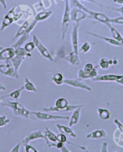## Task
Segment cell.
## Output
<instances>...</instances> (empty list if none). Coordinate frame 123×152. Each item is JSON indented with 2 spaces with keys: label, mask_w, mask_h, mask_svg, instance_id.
<instances>
[{
  "label": "cell",
  "mask_w": 123,
  "mask_h": 152,
  "mask_svg": "<svg viewBox=\"0 0 123 152\" xmlns=\"http://www.w3.org/2000/svg\"><path fill=\"white\" fill-rule=\"evenodd\" d=\"M33 42H34L36 48H37L38 51L42 56H43L44 58L50 61H54V58L52 56L50 51H49L47 48L43 45V44L35 34L33 36Z\"/></svg>",
  "instance_id": "52a82bcc"
},
{
  "label": "cell",
  "mask_w": 123,
  "mask_h": 152,
  "mask_svg": "<svg viewBox=\"0 0 123 152\" xmlns=\"http://www.w3.org/2000/svg\"><path fill=\"white\" fill-rule=\"evenodd\" d=\"M63 84L71 86L73 88H77L86 90L87 91H91L92 90V88L88 86L87 84L85 83L80 80L75 79H64Z\"/></svg>",
  "instance_id": "9c48e42d"
},
{
  "label": "cell",
  "mask_w": 123,
  "mask_h": 152,
  "mask_svg": "<svg viewBox=\"0 0 123 152\" xmlns=\"http://www.w3.org/2000/svg\"><path fill=\"white\" fill-rule=\"evenodd\" d=\"M6 90V88L1 83H0V90Z\"/></svg>",
  "instance_id": "ee69618b"
},
{
  "label": "cell",
  "mask_w": 123,
  "mask_h": 152,
  "mask_svg": "<svg viewBox=\"0 0 123 152\" xmlns=\"http://www.w3.org/2000/svg\"><path fill=\"white\" fill-rule=\"evenodd\" d=\"M32 115L33 116L34 120H40L42 121H50V120H67L69 119V117L66 115H53L46 113L42 112H33Z\"/></svg>",
  "instance_id": "5b68a950"
},
{
  "label": "cell",
  "mask_w": 123,
  "mask_h": 152,
  "mask_svg": "<svg viewBox=\"0 0 123 152\" xmlns=\"http://www.w3.org/2000/svg\"><path fill=\"white\" fill-rule=\"evenodd\" d=\"M53 11L52 10H43L39 12L34 17L35 20H36L38 22L42 20H45V19L50 18L52 14Z\"/></svg>",
  "instance_id": "7402d4cb"
},
{
  "label": "cell",
  "mask_w": 123,
  "mask_h": 152,
  "mask_svg": "<svg viewBox=\"0 0 123 152\" xmlns=\"http://www.w3.org/2000/svg\"><path fill=\"white\" fill-rule=\"evenodd\" d=\"M123 78V75H97L96 77L92 79L94 81H116V80Z\"/></svg>",
  "instance_id": "9a60e30c"
},
{
  "label": "cell",
  "mask_w": 123,
  "mask_h": 152,
  "mask_svg": "<svg viewBox=\"0 0 123 152\" xmlns=\"http://www.w3.org/2000/svg\"><path fill=\"white\" fill-rule=\"evenodd\" d=\"M24 87V90H26L30 92H36L37 88L35 84L30 81L28 78H26L25 83L23 85Z\"/></svg>",
  "instance_id": "83f0119b"
},
{
  "label": "cell",
  "mask_w": 123,
  "mask_h": 152,
  "mask_svg": "<svg viewBox=\"0 0 123 152\" xmlns=\"http://www.w3.org/2000/svg\"><path fill=\"white\" fill-rule=\"evenodd\" d=\"M91 48V44L88 42H85L82 44L81 47L79 48V50L82 53L86 54L90 50Z\"/></svg>",
  "instance_id": "1f68e13d"
},
{
  "label": "cell",
  "mask_w": 123,
  "mask_h": 152,
  "mask_svg": "<svg viewBox=\"0 0 123 152\" xmlns=\"http://www.w3.org/2000/svg\"><path fill=\"white\" fill-rule=\"evenodd\" d=\"M57 136L58 141H60V142H63V143H66V142L68 143V142L69 141L68 140L67 137H66V135L64 134L60 133V134H57Z\"/></svg>",
  "instance_id": "e575fe53"
},
{
  "label": "cell",
  "mask_w": 123,
  "mask_h": 152,
  "mask_svg": "<svg viewBox=\"0 0 123 152\" xmlns=\"http://www.w3.org/2000/svg\"><path fill=\"white\" fill-rule=\"evenodd\" d=\"M97 113L100 118L103 120H107L110 117V113L107 109L98 108L97 109Z\"/></svg>",
  "instance_id": "484cf974"
},
{
  "label": "cell",
  "mask_w": 123,
  "mask_h": 152,
  "mask_svg": "<svg viewBox=\"0 0 123 152\" xmlns=\"http://www.w3.org/2000/svg\"><path fill=\"white\" fill-rule=\"evenodd\" d=\"M24 90V86H22L19 89H17L13 91H12V93L7 94V95H5L3 97H12L13 99H19L20 95H21V92Z\"/></svg>",
  "instance_id": "f546056e"
},
{
  "label": "cell",
  "mask_w": 123,
  "mask_h": 152,
  "mask_svg": "<svg viewBox=\"0 0 123 152\" xmlns=\"http://www.w3.org/2000/svg\"><path fill=\"white\" fill-rule=\"evenodd\" d=\"M3 49H4V48H3V47H2V46H0V51H1V50Z\"/></svg>",
  "instance_id": "f6af8a7d"
},
{
  "label": "cell",
  "mask_w": 123,
  "mask_h": 152,
  "mask_svg": "<svg viewBox=\"0 0 123 152\" xmlns=\"http://www.w3.org/2000/svg\"><path fill=\"white\" fill-rule=\"evenodd\" d=\"M108 9H111L112 10L117 12L118 13H119L121 16H123V6L121 7H118V8H113V7H108Z\"/></svg>",
  "instance_id": "74e56055"
},
{
  "label": "cell",
  "mask_w": 123,
  "mask_h": 152,
  "mask_svg": "<svg viewBox=\"0 0 123 152\" xmlns=\"http://www.w3.org/2000/svg\"><path fill=\"white\" fill-rule=\"evenodd\" d=\"M4 106L9 108L12 113L18 117L29 118L32 117V111L27 110L22 104L16 101H9L3 104Z\"/></svg>",
  "instance_id": "3957f363"
},
{
  "label": "cell",
  "mask_w": 123,
  "mask_h": 152,
  "mask_svg": "<svg viewBox=\"0 0 123 152\" xmlns=\"http://www.w3.org/2000/svg\"><path fill=\"white\" fill-rule=\"evenodd\" d=\"M64 59L72 66H77L80 63L79 56L76 55L74 52H72L68 55H66L64 57Z\"/></svg>",
  "instance_id": "44dd1931"
},
{
  "label": "cell",
  "mask_w": 123,
  "mask_h": 152,
  "mask_svg": "<svg viewBox=\"0 0 123 152\" xmlns=\"http://www.w3.org/2000/svg\"><path fill=\"white\" fill-rule=\"evenodd\" d=\"M45 141L46 144L48 142H58V138L57 135H56L53 132H52L48 128H45V131L44 132Z\"/></svg>",
  "instance_id": "ffe728a7"
},
{
  "label": "cell",
  "mask_w": 123,
  "mask_h": 152,
  "mask_svg": "<svg viewBox=\"0 0 123 152\" xmlns=\"http://www.w3.org/2000/svg\"><path fill=\"white\" fill-rule=\"evenodd\" d=\"M35 45L34 43L33 42H30L29 43H27V44H26V45L24 46V49H26V50L28 53H30L31 51H32L33 50H34V49L35 48Z\"/></svg>",
  "instance_id": "d6a6232c"
},
{
  "label": "cell",
  "mask_w": 123,
  "mask_h": 152,
  "mask_svg": "<svg viewBox=\"0 0 123 152\" xmlns=\"http://www.w3.org/2000/svg\"><path fill=\"white\" fill-rule=\"evenodd\" d=\"M88 34H89L91 36H92L95 37L100 39L106 41L108 43L111 45H113V46H123V45L121 44V43L118 42L117 40H116L115 39H113V38H110V37H105L103 36H100V34H98L96 33H93V32H90V31H87L86 32Z\"/></svg>",
  "instance_id": "2e32d148"
},
{
  "label": "cell",
  "mask_w": 123,
  "mask_h": 152,
  "mask_svg": "<svg viewBox=\"0 0 123 152\" xmlns=\"http://www.w3.org/2000/svg\"><path fill=\"white\" fill-rule=\"evenodd\" d=\"M15 56V49L13 47L3 49L0 51V61L11 60Z\"/></svg>",
  "instance_id": "5bb4252c"
},
{
  "label": "cell",
  "mask_w": 123,
  "mask_h": 152,
  "mask_svg": "<svg viewBox=\"0 0 123 152\" xmlns=\"http://www.w3.org/2000/svg\"><path fill=\"white\" fill-rule=\"evenodd\" d=\"M71 20L75 22H80V21L85 19L88 17L87 14L77 7H74L71 10Z\"/></svg>",
  "instance_id": "8fae6325"
},
{
  "label": "cell",
  "mask_w": 123,
  "mask_h": 152,
  "mask_svg": "<svg viewBox=\"0 0 123 152\" xmlns=\"http://www.w3.org/2000/svg\"><path fill=\"white\" fill-rule=\"evenodd\" d=\"M108 142H103L101 145V151L102 152H107L108 151Z\"/></svg>",
  "instance_id": "f35d334b"
},
{
  "label": "cell",
  "mask_w": 123,
  "mask_h": 152,
  "mask_svg": "<svg viewBox=\"0 0 123 152\" xmlns=\"http://www.w3.org/2000/svg\"><path fill=\"white\" fill-rule=\"evenodd\" d=\"M24 147H25V151L26 152H38V150L34 147L29 144H26Z\"/></svg>",
  "instance_id": "8d00e7d4"
},
{
  "label": "cell",
  "mask_w": 123,
  "mask_h": 152,
  "mask_svg": "<svg viewBox=\"0 0 123 152\" xmlns=\"http://www.w3.org/2000/svg\"><path fill=\"white\" fill-rule=\"evenodd\" d=\"M99 66L103 70H107L110 66L109 60L107 58H102L99 61Z\"/></svg>",
  "instance_id": "4dcf8cb0"
},
{
  "label": "cell",
  "mask_w": 123,
  "mask_h": 152,
  "mask_svg": "<svg viewBox=\"0 0 123 152\" xmlns=\"http://www.w3.org/2000/svg\"><path fill=\"white\" fill-rule=\"evenodd\" d=\"M82 1H89V2H91V3H92L95 4H96V5H97V6H100V7L108 8V6H105L103 5L102 4H101V3H100L96 2V1H95V0H82Z\"/></svg>",
  "instance_id": "ab89813d"
},
{
  "label": "cell",
  "mask_w": 123,
  "mask_h": 152,
  "mask_svg": "<svg viewBox=\"0 0 123 152\" xmlns=\"http://www.w3.org/2000/svg\"><path fill=\"white\" fill-rule=\"evenodd\" d=\"M107 132L104 129L94 130L86 135L88 139H99L107 137Z\"/></svg>",
  "instance_id": "d6986e66"
},
{
  "label": "cell",
  "mask_w": 123,
  "mask_h": 152,
  "mask_svg": "<svg viewBox=\"0 0 123 152\" xmlns=\"http://www.w3.org/2000/svg\"><path fill=\"white\" fill-rule=\"evenodd\" d=\"M25 57H21V56H15L13 58H12L10 61H12L13 66L14 67L15 70L17 74H18V70L19 69V67L22 64V63L23 61L25 60Z\"/></svg>",
  "instance_id": "cb8c5ba5"
},
{
  "label": "cell",
  "mask_w": 123,
  "mask_h": 152,
  "mask_svg": "<svg viewBox=\"0 0 123 152\" xmlns=\"http://www.w3.org/2000/svg\"><path fill=\"white\" fill-rule=\"evenodd\" d=\"M21 147V143H18L11 150L12 152H19Z\"/></svg>",
  "instance_id": "60d3db41"
},
{
  "label": "cell",
  "mask_w": 123,
  "mask_h": 152,
  "mask_svg": "<svg viewBox=\"0 0 123 152\" xmlns=\"http://www.w3.org/2000/svg\"><path fill=\"white\" fill-rule=\"evenodd\" d=\"M42 1V0H39V1Z\"/></svg>",
  "instance_id": "bcb514c9"
},
{
  "label": "cell",
  "mask_w": 123,
  "mask_h": 152,
  "mask_svg": "<svg viewBox=\"0 0 123 152\" xmlns=\"http://www.w3.org/2000/svg\"><path fill=\"white\" fill-rule=\"evenodd\" d=\"M80 22H75L73 25L71 33V43L72 46V52L79 56V28Z\"/></svg>",
  "instance_id": "ba28073f"
},
{
  "label": "cell",
  "mask_w": 123,
  "mask_h": 152,
  "mask_svg": "<svg viewBox=\"0 0 123 152\" xmlns=\"http://www.w3.org/2000/svg\"><path fill=\"white\" fill-rule=\"evenodd\" d=\"M15 56H21V57H31L32 55L30 53L27 52L26 49H24V48L19 47L17 49H15Z\"/></svg>",
  "instance_id": "f1b7e54d"
},
{
  "label": "cell",
  "mask_w": 123,
  "mask_h": 152,
  "mask_svg": "<svg viewBox=\"0 0 123 152\" xmlns=\"http://www.w3.org/2000/svg\"><path fill=\"white\" fill-rule=\"evenodd\" d=\"M70 12L71 9L69 0H65L64 12L62 19V20L61 25V38L62 40H64L66 37V34L68 32V30L69 26V23L71 20Z\"/></svg>",
  "instance_id": "277c9868"
},
{
  "label": "cell",
  "mask_w": 123,
  "mask_h": 152,
  "mask_svg": "<svg viewBox=\"0 0 123 152\" xmlns=\"http://www.w3.org/2000/svg\"><path fill=\"white\" fill-rule=\"evenodd\" d=\"M70 1L71 6H75L76 7L79 8L84 11L87 14L88 18L91 19H94L102 23H104L108 28H109L112 25L110 23V19L106 15L100 12H97L89 10V9L84 6L79 0H70Z\"/></svg>",
  "instance_id": "6da1fadb"
},
{
  "label": "cell",
  "mask_w": 123,
  "mask_h": 152,
  "mask_svg": "<svg viewBox=\"0 0 123 152\" xmlns=\"http://www.w3.org/2000/svg\"><path fill=\"white\" fill-rule=\"evenodd\" d=\"M64 77L63 74H62L60 72H57L53 74L52 77V81L56 84V85L60 86L62 84H63V81H64Z\"/></svg>",
  "instance_id": "4316f807"
},
{
  "label": "cell",
  "mask_w": 123,
  "mask_h": 152,
  "mask_svg": "<svg viewBox=\"0 0 123 152\" xmlns=\"http://www.w3.org/2000/svg\"><path fill=\"white\" fill-rule=\"evenodd\" d=\"M109 28L110 30V33H111V35H112L113 39H115L118 42H119L123 45V37L121 36V34H120V33L118 31V30L116 28L112 27V25Z\"/></svg>",
  "instance_id": "d4e9b609"
},
{
  "label": "cell",
  "mask_w": 123,
  "mask_h": 152,
  "mask_svg": "<svg viewBox=\"0 0 123 152\" xmlns=\"http://www.w3.org/2000/svg\"><path fill=\"white\" fill-rule=\"evenodd\" d=\"M41 138L45 139L44 134H43L41 131H36L32 132L31 133L28 134L25 138H23L21 141V143L24 146L26 144H29V143L32 141Z\"/></svg>",
  "instance_id": "7c38bea8"
},
{
  "label": "cell",
  "mask_w": 123,
  "mask_h": 152,
  "mask_svg": "<svg viewBox=\"0 0 123 152\" xmlns=\"http://www.w3.org/2000/svg\"><path fill=\"white\" fill-rule=\"evenodd\" d=\"M34 20V17L31 16L25 22H24L19 28V29L17 31L16 33L15 34V36L13 37L12 40H15L17 39H18L21 36H22L24 33L26 31V30L28 29V28L30 27V25L32 23V22Z\"/></svg>",
  "instance_id": "4fadbf2b"
},
{
  "label": "cell",
  "mask_w": 123,
  "mask_h": 152,
  "mask_svg": "<svg viewBox=\"0 0 123 152\" xmlns=\"http://www.w3.org/2000/svg\"><path fill=\"white\" fill-rule=\"evenodd\" d=\"M30 34V33H28L26 32L24 33L22 36H21L19 37L18 40L12 46V47H13L15 49H17L18 48L21 47L22 45L25 43L27 42V40L29 39Z\"/></svg>",
  "instance_id": "603a6c76"
},
{
  "label": "cell",
  "mask_w": 123,
  "mask_h": 152,
  "mask_svg": "<svg viewBox=\"0 0 123 152\" xmlns=\"http://www.w3.org/2000/svg\"><path fill=\"white\" fill-rule=\"evenodd\" d=\"M16 7H13L11 10H9V12L5 15L2 23L1 25V31H4L5 28H6L9 25H10L13 22H14V16L15 15V11H16Z\"/></svg>",
  "instance_id": "30bf717a"
},
{
  "label": "cell",
  "mask_w": 123,
  "mask_h": 152,
  "mask_svg": "<svg viewBox=\"0 0 123 152\" xmlns=\"http://www.w3.org/2000/svg\"><path fill=\"white\" fill-rule=\"evenodd\" d=\"M0 3L2 5L4 9H6L7 6V3H6V0H0Z\"/></svg>",
  "instance_id": "b9f144b4"
},
{
  "label": "cell",
  "mask_w": 123,
  "mask_h": 152,
  "mask_svg": "<svg viewBox=\"0 0 123 152\" xmlns=\"http://www.w3.org/2000/svg\"><path fill=\"white\" fill-rule=\"evenodd\" d=\"M5 61L4 64H0V73L8 77L19 78V76L16 73L10 60H6Z\"/></svg>",
  "instance_id": "8992f818"
},
{
  "label": "cell",
  "mask_w": 123,
  "mask_h": 152,
  "mask_svg": "<svg viewBox=\"0 0 123 152\" xmlns=\"http://www.w3.org/2000/svg\"><path fill=\"white\" fill-rule=\"evenodd\" d=\"M56 126L57 129L60 131V133L64 134L65 135H68L69 137L74 138H77V135L71 129V127H69V126H66L65 125H63V124H61L59 123L56 124Z\"/></svg>",
  "instance_id": "e0dca14e"
},
{
  "label": "cell",
  "mask_w": 123,
  "mask_h": 152,
  "mask_svg": "<svg viewBox=\"0 0 123 152\" xmlns=\"http://www.w3.org/2000/svg\"><path fill=\"white\" fill-rule=\"evenodd\" d=\"M82 107L76 108L72 111V114L71 117L69 119L68 126L69 127H72L74 125L77 124L80 119V113H81Z\"/></svg>",
  "instance_id": "ac0fdd59"
},
{
  "label": "cell",
  "mask_w": 123,
  "mask_h": 152,
  "mask_svg": "<svg viewBox=\"0 0 123 152\" xmlns=\"http://www.w3.org/2000/svg\"><path fill=\"white\" fill-rule=\"evenodd\" d=\"M110 23H118V24H122L123 25V16L110 19Z\"/></svg>",
  "instance_id": "d590c367"
},
{
  "label": "cell",
  "mask_w": 123,
  "mask_h": 152,
  "mask_svg": "<svg viewBox=\"0 0 123 152\" xmlns=\"http://www.w3.org/2000/svg\"><path fill=\"white\" fill-rule=\"evenodd\" d=\"M10 123V120L8 119L6 115H2L0 117V127L4 126Z\"/></svg>",
  "instance_id": "836d02e7"
},
{
  "label": "cell",
  "mask_w": 123,
  "mask_h": 152,
  "mask_svg": "<svg viewBox=\"0 0 123 152\" xmlns=\"http://www.w3.org/2000/svg\"><path fill=\"white\" fill-rule=\"evenodd\" d=\"M83 107V105H69L67 99L65 98H59L55 102V107H50L43 109L46 112H72L76 108Z\"/></svg>",
  "instance_id": "7a4b0ae2"
},
{
  "label": "cell",
  "mask_w": 123,
  "mask_h": 152,
  "mask_svg": "<svg viewBox=\"0 0 123 152\" xmlns=\"http://www.w3.org/2000/svg\"><path fill=\"white\" fill-rule=\"evenodd\" d=\"M113 2L118 4H123V0H113Z\"/></svg>",
  "instance_id": "7bdbcfd3"
}]
</instances>
